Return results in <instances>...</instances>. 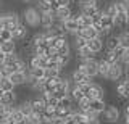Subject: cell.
I'll return each mask as SVG.
<instances>
[{"instance_id": "6da1fadb", "label": "cell", "mask_w": 129, "mask_h": 124, "mask_svg": "<svg viewBox=\"0 0 129 124\" xmlns=\"http://www.w3.org/2000/svg\"><path fill=\"white\" fill-rule=\"evenodd\" d=\"M23 23L29 27H40V21H42V13L36 8V7H27L21 13Z\"/></svg>"}, {"instance_id": "7a4b0ae2", "label": "cell", "mask_w": 129, "mask_h": 124, "mask_svg": "<svg viewBox=\"0 0 129 124\" xmlns=\"http://www.w3.org/2000/svg\"><path fill=\"white\" fill-rule=\"evenodd\" d=\"M78 69L82 71L84 74H87L90 79H94L99 76V60H95V58L81 60V63L78 65Z\"/></svg>"}, {"instance_id": "3957f363", "label": "cell", "mask_w": 129, "mask_h": 124, "mask_svg": "<svg viewBox=\"0 0 129 124\" xmlns=\"http://www.w3.org/2000/svg\"><path fill=\"white\" fill-rule=\"evenodd\" d=\"M119 116H121V111L118 110V106L107 105V108H105L103 113H102V119L107 124H116L119 121Z\"/></svg>"}, {"instance_id": "277c9868", "label": "cell", "mask_w": 129, "mask_h": 124, "mask_svg": "<svg viewBox=\"0 0 129 124\" xmlns=\"http://www.w3.org/2000/svg\"><path fill=\"white\" fill-rule=\"evenodd\" d=\"M123 76H124V63L121 61H116V63H113V65L110 66V71H108V81H113V82H118L123 79Z\"/></svg>"}, {"instance_id": "5b68a950", "label": "cell", "mask_w": 129, "mask_h": 124, "mask_svg": "<svg viewBox=\"0 0 129 124\" xmlns=\"http://www.w3.org/2000/svg\"><path fill=\"white\" fill-rule=\"evenodd\" d=\"M61 23H63V27H64V31H66V34H70V35H76L79 32V29L82 27L79 24L76 15H73L70 19H64V21H61Z\"/></svg>"}, {"instance_id": "8992f818", "label": "cell", "mask_w": 129, "mask_h": 124, "mask_svg": "<svg viewBox=\"0 0 129 124\" xmlns=\"http://www.w3.org/2000/svg\"><path fill=\"white\" fill-rule=\"evenodd\" d=\"M70 89H71V82L68 81V79L61 77V81H60L58 86L55 87V92H52V94H55L58 98H63V97H68V94H70Z\"/></svg>"}, {"instance_id": "52a82bcc", "label": "cell", "mask_w": 129, "mask_h": 124, "mask_svg": "<svg viewBox=\"0 0 129 124\" xmlns=\"http://www.w3.org/2000/svg\"><path fill=\"white\" fill-rule=\"evenodd\" d=\"M87 97L90 98V100H97V98H105V90H103V87L100 86V84H97V82H90V87H89V90H87Z\"/></svg>"}, {"instance_id": "ba28073f", "label": "cell", "mask_w": 129, "mask_h": 124, "mask_svg": "<svg viewBox=\"0 0 129 124\" xmlns=\"http://www.w3.org/2000/svg\"><path fill=\"white\" fill-rule=\"evenodd\" d=\"M56 21H58V19H56V16H55V11H47V13H42L40 26H42L44 31H50Z\"/></svg>"}, {"instance_id": "9c48e42d", "label": "cell", "mask_w": 129, "mask_h": 124, "mask_svg": "<svg viewBox=\"0 0 129 124\" xmlns=\"http://www.w3.org/2000/svg\"><path fill=\"white\" fill-rule=\"evenodd\" d=\"M8 79H10L16 87H19V86H26L27 84V81H29V74L23 73V71H16V73H11L10 76H8Z\"/></svg>"}, {"instance_id": "30bf717a", "label": "cell", "mask_w": 129, "mask_h": 124, "mask_svg": "<svg viewBox=\"0 0 129 124\" xmlns=\"http://www.w3.org/2000/svg\"><path fill=\"white\" fill-rule=\"evenodd\" d=\"M71 82H73V84H76V86H81V84L92 82V79L89 77L87 74H84L82 71H79L78 68H76V69L71 73Z\"/></svg>"}, {"instance_id": "8fae6325", "label": "cell", "mask_w": 129, "mask_h": 124, "mask_svg": "<svg viewBox=\"0 0 129 124\" xmlns=\"http://www.w3.org/2000/svg\"><path fill=\"white\" fill-rule=\"evenodd\" d=\"M87 47L90 49L94 53H100V52L105 50V40L103 37H95V39H89L87 40Z\"/></svg>"}, {"instance_id": "7c38bea8", "label": "cell", "mask_w": 129, "mask_h": 124, "mask_svg": "<svg viewBox=\"0 0 129 124\" xmlns=\"http://www.w3.org/2000/svg\"><path fill=\"white\" fill-rule=\"evenodd\" d=\"M16 102H18V94H16V90L5 92V94L0 97V103L5 105V106H15Z\"/></svg>"}, {"instance_id": "4fadbf2b", "label": "cell", "mask_w": 129, "mask_h": 124, "mask_svg": "<svg viewBox=\"0 0 129 124\" xmlns=\"http://www.w3.org/2000/svg\"><path fill=\"white\" fill-rule=\"evenodd\" d=\"M113 19H115V27L124 29L129 26V11H118V15Z\"/></svg>"}, {"instance_id": "5bb4252c", "label": "cell", "mask_w": 129, "mask_h": 124, "mask_svg": "<svg viewBox=\"0 0 129 124\" xmlns=\"http://www.w3.org/2000/svg\"><path fill=\"white\" fill-rule=\"evenodd\" d=\"M26 122V116L21 110H19L18 106L13 108V111H11V116L10 119H8V124H24Z\"/></svg>"}, {"instance_id": "9a60e30c", "label": "cell", "mask_w": 129, "mask_h": 124, "mask_svg": "<svg viewBox=\"0 0 129 124\" xmlns=\"http://www.w3.org/2000/svg\"><path fill=\"white\" fill-rule=\"evenodd\" d=\"M116 94L119 98L129 100V84L126 82V79H121L116 82Z\"/></svg>"}, {"instance_id": "2e32d148", "label": "cell", "mask_w": 129, "mask_h": 124, "mask_svg": "<svg viewBox=\"0 0 129 124\" xmlns=\"http://www.w3.org/2000/svg\"><path fill=\"white\" fill-rule=\"evenodd\" d=\"M76 35H81V37H84V39H95V37H102L100 35V32L95 29L94 26H89V27H81L79 29V32L76 34Z\"/></svg>"}, {"instance_id": "e0dca14e", "label": "cell", "mask_w": 129, "mask_h": 124, "mask_svg": "<svg viewBox=\"0 0 129 124\" xmlns=\"http://www.w3.org/2000/svg\"><path fill=\"white\" fill-rule=\"evenodd\" d=\"M42 45H47V34H45V31L36 32L31 37V42H29V47H42Z\"/></svg>"}, {"instance_id": "ac0fdd59", "label": "cell", "mask_w": 129, "mask_h": 124, "mask_svg": "<svg viewBox=\"0 0 129 124\" xmlns=\"http://www.w3.org/2000/svg\"><path fill=\"white\" fill-rule=\"evenodd\" d=\"M48 57H40V55H32L29 60V68H47Z\"/></svg>"}, {"instance_id": "d6986e66", "label": "cell", "mask_w": 129, "mask_h": 124, "mask_svg": "<svg viewBox=\"0 0 129 124\" xmlns=\"http://www.w3.org/2000/svg\"><path fill=\"white\" fill-rule=\"evenodd\" d=\"M73 10H71V7H58V8L55 10V16L58 21H64V19H70L73 16Z\"/></svg>"}, {"instance_id": "ffe728a7", "label": "cell", "mask_w": 129, "mask_h": 124, "mask_svg": "<svg viewBox=\"0 0 129 124\" xmlns=\"http://www.w3.org/2000/svg\"><path fill=\"white\" fill-rule=\"evenodd\" d=\"M31 103H32V111H34L36 114H42L44 110H45V106H47V103H45V100L42 98V95H39V97L32 98Z\"/></svg>"}, {"instance_id": "44dd1931", "label": "cell", "mask_w": 129, "mask_h": 124, "mask_svg": "<svg viewBox=\"0 0 129 124\" xmlns=\"http://www.w3.org/2000/svg\"><path fill=\"white\" fill-rule=\"evenodd\" d=\"M105 108H107V103H105V100H102V98L90 100V108H89V110H92L94 113H97V114H102Z\"/></svg>"}, {"instance_id": "7402d4cb", "label": "cell", "mask_w": 129, "mask_h": 124, "mask_svg": "<svg viewBox=\"0 0 129 124\" xmlns=\"http://www.w3.org/2000/svg\"><path fill=\"white\" fill-rule=\"evenodd\" d=\"M68 97H70L73 102H78V100H81L82 97H86V94H84L82 90H81V87L79 86H76V84H73L71 86V89H70V94H68Z\"/></svg>"}, {"instance_id": "603a6c76", "label": "cell", "mask_w": 129, "mask_h": 124, "mask_svg": "<svg viewBox=\"0 0 129 124\" xmlns=\"http://www.w3.org/2000/svg\"><path fill=\"white\" fill-rule=\"evenodd\" d=\"M119 35H110V37L105 40V50H116L119 49Z\"/></svg>"}, {"instance_id": "cb8c5ba5", "label": "cell", "mask_w": 129, "mask_h": 124, "mask_svg": "<svg viewBox=\"0 0 129 124\" xmlns=\"http://www.w3.org/2000/svg\"><path fill=\"white\" fill-rule=\"evenodd\" d=\"M27 35V26L24 24V23H21V24H18L13 29V37L15 40H21V39H24Z\"/></svg>"}, {"instance_id": "d4e9b609", "label": "cell", "mask_w": 129, "mask_h": 124, "mask_svg": "<svg viewBox=\"0 0 129 124\" xmlns=\"http://www.w3.org/2000/svg\"><path fill=\"white\" fill-rule=\"evenodd\" d=\"M110 66H111V65H110V63H108L105 58H100V60H99V76H100V77H103V79L108 77Z\"/></svg>"}, {"instance_id": "484cf974", "label": "cell", "mask_w": 129, "mask_h": 124, "mask_svg": "<svg viewBox=\"0 0 129 124\" xmlns=\"http://www.w3.org/2000/svg\"><path fill=\"white\" fill-rule=\"evenodd\" d=\"M29 79H45V68H29Z\"/></svg>"}, {"instance_id": "4316f807", "label": "cell", "mask_w": 129, "mask_h": 124, "mask_svg": "<svg viewBox=\"0 0 129 124\" xmlns=\"http://www.w3.org/2000/svg\"><path fill=\"white\" fill-rule=\"evenodd\" d=\"M76 55H78L79 60H87V58H95V53L92 52L89 47H82V49H78L76 50Z\"/></svg>"}, {"instance_id": "83f0119b", "label": "cell", "mask_w": 129, "mask_h": 124, "mask_svg": "<svg viewBox=\"0 0 129 124\" xmlns=\"http://www.w3.org/2000/svg\"><path fill=\"white\" fill-rule=\"evenodd\" d=\"M0 50H3L7 55H11V53H16V40H7L2 44Z\"/></svg>"}, {"instance_id": "f1b7e54d", "label": "cell", "mask_w": 129, "mask_h": 124, "mask_svg": "<svg viewBox=\"0 0 129 124\" xmlns=\"http://www.w3.org/2000/svg\"><path fill=\"white\" fill-rule=\"evenodd\" d=\"M18 108L24 113V116H29V114L34 113V111H32V103H31V100H23V102H19V103H18Z\"/></svg>"}, {"instance_id": "f546056e", "label": "cell", "mask_w": 129, "mask_h": 124, "mask_svg": "<svg viewBox=\"0 0 129 124\" xmlns=\"http://www.w3.org/2000/svg\"><path fill=\"white\" fill-rule=\"evenodd\" d=\"M89 108H90V98H89L87 95L76 102V110L78 111H87Z\"/></svg>"}, {"instance_id": "4dcf8cb0", "label": "cell", "mask_w": 129, "mask_h": 124, "mask_svg": "<svg viewBox=\"0 0 129 124\" xmlns=\"http://www.w3.org/2000/svg\"><path fill=\"white\" fill-rule=\"evenodd\" d=\"M103 58L107 60L110 65H113V63L119 61V55L116 53L115 50H103Z\"/></svg>"}, {"instance_id": "1f68e13d", "label": "cell", "mask_w": 129, "mask_h": 124, "mask_svg": "<svg viewBox=\"0 0 129 124\" xmlns=\"http://www.w3.org/2000/svg\"><path fill=\"white\" fill-rule=\"evenodd\" d=\"M76 18H78L79 24L82 26V27L94 26V21H92V18H90V16H87V15H84V13H78V15H76Z\"/></svg>"}, {"instance_id": "d6a6232c", "label": "cell", "mask_w": 129, "mask_h": 124, "mask_svg": "<svg viewBox=\"0 0 129 124\" xmlns=\"http://www.w3.org/2000/svg\"><path fill=\"white\" fill-rule=\"evenodd\" d=\"M40 13H47V11H55V7L53 3H47V2H42V0H39L37 7H36Z\"/></svg>"}, {"instance_id": "836d02e7", "label": "cell", "mask_w": 129, "mask_h": 124, "mask_svg": "<svg viewBox=\"0 0 129 124\" xmlns=\"http://www.w3.org/2000/svg\"><path fill=\"white\" fill-rule=\"evenodd\" d=\"M0 87L3 89V92H11V90H16V86H15V84L11 82L8 77H3L2 81H0Z\"/></svg>"}, {"instance_id": "e575fe53", "label": "cell", "mask_w": 129, "mask_h": 124, "mask_svg": "<svg viewBox=\"0 0 129 124\" xmlns=\"http://www.w3.org/2000/svg\"><path fill=\"white\" fill-rule=\"evenodd\" d=\"M56 108H58V106H50V105H47L45 110H44V113H42V116H44L45 119H52V121H53V119H55V114H56Z\"/></svg>"}, {"instance_id": "d590c367", "label": "cell", "mask_w": 129, "mask_h": 124, "mask_svg": "<svg viewBox=\"0 0 129 124\" xmlns=\"http://www.w3.org/2000/svg\"><path fill=\"white\" fill-rule=\"evenodd\" d=\"M103 13L108 15V16H111V18H115L116 15H118V7H116V3L113 2V3H110V5H107L103 8Z\"/></svg>"}, {"instance_id": "8d00e7d4", "label": "cell", "mask_w": 129, "mask_h": 124, "mask_svg": "<svg viewBox=\"0 0 129 124\" xmlns=\"http://www.w3.org/2000/svg\"><path fill=\"white\" fill-rule=\"evenodd\" d=\"M24 124H42V114L32 113L29 116H26V122Z\"/></svg>"}, {"instance_id": "74e56055", "label": "cell", "mask_w": 129, "mask_h": 124, "mask_svg": "<svg viewBox=\"0 0 129 124\" xmlns=\"http://www.w3.org/2000/svg\"><path fill=\"white\" fill-rule=\"evenodd\" d=\"M58 76H61V69H56V68H45V79L58 77Z\"/></svg>"}, {"instance_id": "f35d334b", "label": "cell", "mask_w": 129, "mask_h": 124, "mask_svg": "<svg viewBox=\"0 0 129 124\" xmlns=\"http://www.w3.org/2000/svg\"><path fill=\"white\" fill-rule=\"evenodd\" d=\"M119 44L124 49H129V31H123L119 34Z\"/></svg>"}, {"instance_id": "ab89813d", "label": "cell", "mask_w": 129, "mask_h": 124, "mask_svg": "<svg viewBox=\"0 0 129 124\" xmlns=\"http://www.w3.org/2000/svg\"><path fill=\"white\" fill-rule=\"evenodd\" d=\"M102 10V8H99V7H86V8H81V13H84V15H87V16H94V15H97L99 11Z\"/></svg>"}, {"instance_id": "60d3db41", "label": "cell", "mask_w": 129, "mask_h": 124, "mask_svg": "<svg viewBox=\"0 0 129 124\" xmlns=\"http://www.w3.org/2000/svg\"><path fill=\"white\" fill-rule=\"evenodd\" d=\"M71 61V55H58V65L61 69H64Z\"/></svg>"}, {"instance_id": "b9f144b4", "label": "cell", "mask_w": 129, "mask_h": 124, "mask_svg": "<svg viewBox=\"0 0 129 124\" xmlns=\"http://www.w3.org/2000/svg\"><path fill=\"white\" fill-rule=\"evenodd\" d=\"M0 37L3 39V40H15V37H13V31H10V29H0Z\"/></svg>"}, {"instance_id": "7bdbcfd3", "label": "cell", "mask_w": 129, "mask_h": 124, "mask_svg": "<svg viewBox=\"0 0 129 124\" xmlns=\"http://www.w3.org/2000/svg\"><path fill=\"white\" fill-rule=\"evenodd\" d=\"M86 45H87V39L81 37V35H74V47H76V50L82 49V47H86Z\"/></svg>"}, {"instance_id": "ee69618b", "label": "cell", "mask_w": 129, "mask_h": 124, "mask_svg": "<svg viewBox=\"0 0 129 124\" xmlns=\"http://www.w3.org/2000/svg\"><path fill=\"white\" fill-rule=\"evenodd\" d=\"M78 5H79V8H86V7H99V0H81Z\"/></svg>"}, {"instance_id": "f6af8a7d", "label": "cell", "mask_w": 129, "mask_h": 124, "mask_svg": "<svg viewBox=\"0 0 129 124\" xmlns=\"http://www.w3.org/2000/svg\"><path fill=\"white\" fill-rule=\"evenodd\" d=\"M55 3L58 7H71L73 0H55Z\"/></svg>"}, {"instance_id": "bcb514c9", "label": "cell", "mask_w": 129, "mask_h": 124, "mask_svg": "<svg viewBox=\"0 0 129 124\" xmlns=\"http://www.w3.org/2000/svg\"><path fill=\"white\" fill-rule=\"evenodd\" d=\"M121 61L129 63V49H124V53H123V57H121Z\"/></svg>"}, {"instance_id": "7dc6e473", "label": "cell", "mask_w": 129, "mask_h": 124, "mask_svg": "<svg viewBox=\"0 0 129 124\" xmlns=\"http://www.w3.org/2000/svg\"><path fill=\"white\" fill-rule=\"evenodd\" d=\"M7 57H8V55L5 53V52H3V50H0V66H2L3 63H5V60H7Z\"/></svg>"}, {"instance_id": "c3c4849f", "label": "cell", "mask_w": 129, "mask_h": 124, "mask_svg": "<svg viewBox=\"0 0 129 124\" xmlns=\"http://www.w3.org/2000/svg\"><path fill=\"white\" fill-rule=\"evenodd\" d=\"M86 124H102V122H100V119L97 118V119H87Z\"/></svg>"}, {"instance_id": "681fc988", "label": "cell", "mask_w": 129, "mask_h": 124, "mask_svg": "<svg viewBox=\"0 0 129 124\" xmlns=\"http://www.w3.org/2000/svg\"><path fill=\"white\" fill-rule=\"evenodd\" d=\"M129 74V63H124V76Z\"/></svg>"}, {"instance_id": "f907efd6", "label": "cell", "mask_w": 129, "mask_h": 124, "mask_svg": "<svg viewBox=\"0 0 129 124\" xmlns=\"http://www.w3.org/2000/svg\"><path fill=\"white\" fill-rule=\"evenodd\" d=\"M0 29H3V13H0Z\"/></svg>"}, {"instance_id": "816d5d0a", "label": "cell", "mask_w": 129, "mask_h": 124, "mask_svg": "<svg viewBox=\"0 0 129 124\" xmlns=\"http://www.w3.org/2000/svg\"><path fill=\"white\" fill-rule=\"evenodd\" d=\"M124 114H126V116H129V102L126 103V108H124Z\"/></svg>"}, {"instance_id": "f5cc1de1", "label": "cell", "mask_w": 129, "mask_h": 124, "mask_svg": "<svg viewBox=\"0 0 129 124\" xmlns=\"http://www.w3.org/2000/svg\"><path fill=\"white\" fill-rule=\"evenodd\" d=\"M124 124H129V116L124 114Z\"/></svg>"}, {"instance_id": "db71d44e", "label": "cell", "mask_w": 129, "mask_h": 124, "mask_svg": "<svg viewBox=\"0 0 129 124\" xmlns=\"http://www.w3.org/2000/svg\"><path fill=\"white\" fill-rule=\"evenodd\" d=\"M3 77H5V76H3V71H2V68H0V81H2Z\"/></svg>"}, {"instance_id": "11a10c76", "label": "cell", "mask_w": 129, "mask_h": 124, "mask_svg": "<svg viewBox=\"0 0 129 124\" xmlns=\"http://www.w3.org/2000/svg\"><path fill=\"white\" fill-rule=\"evenodd\" d=\"M42 2H47V3H55V0H42Z\"/></svg>"}, {"instance_id": "9f6ffc18", "label": "cell", "mask_w": 129, "mask_h": 124, "mask_svg": "<svg viewBox=\"0 0 129 124\" xmlns=\"http://www.w3.org/2000/svg\"><path fill=\"white\" fill-rule=\"evenodd\" d=\"M124 79H126V82L129 84V74H127V76H124Z\"/></svg>"}, {"instance_id": "6f0895ef", "label": "cell", "mask_w": 129, "mask_h": 124, "mask_svg": "<svg viewBox=\"0 0 129 124\" xmlns=\"http://www.w3.org/2000/svg\"><path fill=\"white\" fill-rule=\"evenodd\" d=\"M3 94H5V92H3V89H2V87H0V97H2Z\"/></svg>"}, {"instance_id": "680465c9", "label": "cell", "mask_w": 129, "mask_h": 124, "mask_svg": "<svg viewBox=\"0 0 129 124\" xmlns=\"http://www.w3.org/2000/svg\"><path fill=\"white\" fill-rule=\"evenodd\" d=\"M23 2H26V3H29V2H32V0H23Z\"/></svg>"}, {"instance_id": "91938a15", "label": "cell", "mask_w": 129, "mask_h": 124, "mask_svg": "<svg viewBox=\"0 0 129 124\" xmlns=\"http://www.w3.org/2000/svg\"><path fill=\"white\" fill-rule=\"evenodd\" d=\"M76 2H78V3H79V2H81V0H76Z\"/></svg>"}, {"instance_id": "94428289", "label": "cell", "mask_w": 129, "mask_h": 124, "mask_svg": "<svg viewBox=\"0 0 129 124\" xmlns=\"http://www.w3.org/2000/svg\"><path fill=\"white\" fill-rule=\"evenodd\" d=\"M0 5H2V0H0Z\"/></svg>"}]
</instances>
